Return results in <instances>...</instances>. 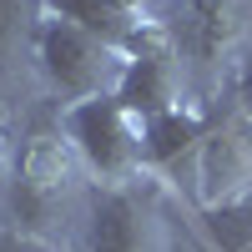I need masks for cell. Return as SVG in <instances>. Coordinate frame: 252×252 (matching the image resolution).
<instances>
[{"label":"cell","mask_w":252,"mask_h":252,"mask_svg":"<svg viewBox=\"0 0 252 252\" xmlns=\"http://www.w3.org/2000/svg\"><path fill=\"white\" fill-rule=\"evenodd\" d=\"M61 126H66L71 152L106 187H126V177L141 172V121L116 101V91L66 106Z\"/></svg>","instance_id":"2"},{"label":"cell","mask_w":252,"mask_h":252,"mask_svg":"<svg viewBox=\"0 0 252 252\" xmlns=\"http://www.w3.org/2000/svg\"><path fill=\"white\" fill-rule=\"evenodd\" d=\"M207 141V121L197 111H161L152 121H141V166H152V172H161V166H177L182 157H192L197 146Z\"/></svg>","instance_id":"8"},{"label":"cell","mask_w":252,"mask_h":252,"mask_svg":"<svg viewBox=\"0 0 252 252\" xmlns=\"http://www.w3.org/2000/svg\"><path fill=\"white\" fill-rule=\"evenodd\" d=\"M232 101H237V116L252 126V56H242L232 71Z\"/></svg>","instance_id":"11"},{"label":"cell","mask_w":252,"mask_h":252,"mask_svg":"<svg viewBox=\"0 0 252 252\" xmlns=\"http://www.w3.org/2000/svg\"><path fill=\"white\" fill-rule=\"evenodd\" d=\"M40 10L56 15V20H71L81 31H91L96 40H106V46L121 51V56H136V51L152 46V40L166 35L141 5H131V0H40Z\"/></svg>","instance_id":"4"},{"label":"cell","mask_w":252,"mask_h":252,"mask_svg":"<svg viewBox=\"0 0 252 252\" xmlns=\"http://www.w3.org/2000/svg\"><path fill=\"white\" fill-rule=\"evenodd\" d=\"M35 61H40V76L51 81V91L66 106L91 101V96H111L121 86V71H126L121 51H111L91 31L71 26V20H56L46 10L35 20Z\"/></svg>","instance_id":"1"},{"label":"cell","mask_w":252,"mask_h":252,"mask_svg":"<svg viewBox=\"0 0 252 252\" xmlns=\"http://www.w3.org/2000/svg\"><path fill=\"white\" fill-rule=\"evenodd\" d=\"M197 182H202L197 187L202 207H217V202L252 192V126L242 116L207 126V141L197 146Z\"/></svg>","instance_id":"3"},{"label":"cell","mask_w":252,"mask_h":252,"mask_svg":"<svg viewBox=\"0 0 252 252\" xmlns=\"http://www.w3.org/2000/svg\"><path fill=\"white\" fill-rule=\"evenodd\" d=\"M202 232L212 237L217 252H252V192L202 207Z\"/></svg>","instance_id":"9"},{"label":"cell","mask_w":252,"mask_h":252,"mask_svg":"<svg viewBox=\"0 0 252 252\" xmlns=\"http://www.w3.org/2000/svg\"><path fill=\"white\" fill-rule=\"evenodd\" d=\"M0 252H56L40 232H26V227H0Z\"/></svg>","instance_id":"12"},{"label":"cell","mask_w":252,"mask_h":252,"mask_svg":"<svg viewBox=\"0 0 252 252\" xmlns=\"http://www.w3.org/2000/svg\"><path fill=\"white\" fill-rule=\"evenodd\" d=\"M116 101L136 121H152L161 111H177L182 106V56L172 51V40H152L146 51L126 56V71H121V86Z\"/></svg>","instance_id":"5"},{"label":"cell","mask_w":252,"mask_h":252,"mask_svg":"<svg viewBox=\"0 0 252 252\" xmlns=\"http://www.w3.org/2000/svg\"><path fill=\"white\" fill-rule=\"evenodd\" d=\"M35 5L40 0H0V71L15 61L26 40H35Z\"/></svg>","instance_id":"10"},{"label":"cell","mask_w":252,"mask_h":252,"mask_svg":"<svg viewBox=\"0 0 252 252\" xmlns=\"http://www.w3.org/2000/svg\"><path fill=\"white\" fill-rule=\"evenodd\" d=\"M131 5H141V10H146V5H152V0H131Z\"/></svg>","instance_id":"13"},{"label":"cell","mask_w":252,"mask_h":252,"mask_svg":"<svg viewBox=\"0 0 252 252\" xmlns=\"http://www.w3.org/2000/svg\"><path fill=\"white\" fill-rule=\"evenodd\" d=\"M86 252H157V242H152V212H146L126 187L96 192L91 222H86Z\"/></svg>","instance_id":"7"},{"label":"cell","mask_w":252,"mask_h":252,"mask_svg":"<svg viewBox=\"0 0 252 252\" xmlns=\"http://www.w3.org/2000/svg\"><path fill=\"white\" fill-rule=\"evenodd\" d=\"M242 15L232 0H177V20H172V51L197 61V66H217V61L237 46Z\"/></svg>","instance_id":"6"}]
</instances>
